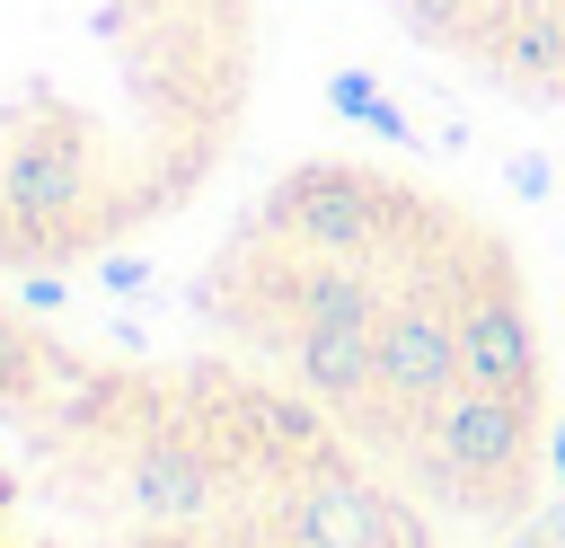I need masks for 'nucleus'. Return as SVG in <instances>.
Wrapping results in <instances>:
<instances>
[{
    "label": "nucleus",
    "instance_id": "obj_1",
    "mask_svg": "<svg viewBox=\"0 0 565 548\" xmlns=\"http://www.w3.org/2000/svg\"><path fill=\"white\" fill-rule=\"evenodd\" d=\"M194 309L433 521L521 530L539 513L556 415L521 256L424 168L291 159L194 274Z\"/></svg>",
    "mask_w": 565,
    "mask_h": 548
},
{
    "label": "nucleus",
    "instance_id": "obj_2",
    "mask_svg": "<svg viewBox=\"0 0 565 548\" xmlns=\"http://www.w3.org/2000/svg\"><path fill=\"white\" fill-rule=\"evenodd\" d=\"M0 292V548H441L433 513L238 354L132 362Z\"/></svg>",
    "mask_w": 565,
    "mask_h": 548
},
{
    "label": "nucleus",
    "instance_id": "obj_3",
    "mask_svg": "<svg viewBox=\"0 0 565 548\" xmlns=\"http://www.w3.org/2000/svg\"><path fill=\"white\" fill-rule=\"evenodd\" d=\"M265 0H0V274L124 256L247 133Z\"/></svg>",
    "mask_w": 565,
    "mask_h": 548
},
{
    "label": "nucleus",
    "instance_id": "obj_4",
    "mask_svg": "<svg viewBox=\"0 0 565 548\" xmlns=\"http://www.w3.org/2000/svg\"><path fill=\"white\" fill-rule=\"evenodd\" d=\"M406 44L494 97L565 106V0H380Z\"/></svg>",
    "mask_w": 565,
    "mask_h": 548
}]
</instances>
